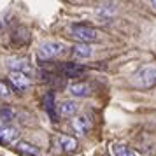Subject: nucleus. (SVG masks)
Masks as SVG:
<instances>
[{
  "mask_svg": "<svg viewBox=\"0 0 156 156\" xmlns=\"http://www.w3.org/2000/svg\"><path fill=\"white\" fill-rule=\"evenodd\" d=\"M133 84L139 88H153L156 84V67L147 65L142 67L140 70H137V74L133 76Z\"/></svg>",
  "mask_w": 156,
  "mask_h": 156,
  "instance_id": "obj_1",
  "label": "nucleus"
},
{
  "mask_svg": "<svg viewBox=\"0 0 156 156\" xmlns=\"http://www.w3.org/2000/svg\"><path fill=\"white\" fill-rule=\"evenodd\" d=\"M70 35L81 44H88V42H95L98 39V32L93 30L91 27H86V25H72Z\"/></svg>",
  "mask_w": 156,
  "mask_h": 156,
  "instance_id": "obj_2",
  "label": "nucleus"
},
{
  "mask_svg": "<svg viewBox=\"0 0 156 156\" xmlns=\"http://www.w3.org/2000/svg\"><path fill=\"white\" fill-rule=\"evenodd\" d=\"M62 53H63V46H62V44L48 41V42L41 44V48L37 51V58H39V60H53V58L60 56Z\"/></svg>",
  "mask_w": 156,
  "mask_h": 156,
  "instance_id": "obj_3",
  "label": "nucleus"
},
{
  "mask_svg": "<svg viewBox=\"0 0 156 156\" xmlns=\"http://www.w3.org/2000/svg\"><path fill=\"white\" fill-rule=\"evenodd\" d=\"M9 81L16 91H25L30 86V77L25 74H18V72H11L9 74Z\"/></svg>",
  "mask_w": 156,
  "mask_h": 156,
  "instance_id": "obj_4",
  "label": "nucleus"
},
{
  "mask_svg": "<svg viewBox=\"0 0 156 156\" xmlns=\"http://www.w3.org/2000/svg\"><path fill=\"white\" fill-rule=\"evenodd\" d=\"M9 67H11V72H18V74H25V76H32V65L28 63V60H23V58H18V60H11L9 62Z\"/></svg>",
  "mask_w": 156,
  "mask_h": 156,
  "instance_id": "obj_5",
  "label": "nucleus"
},
{
  "mask_svg": "<svg viewBox=\"0 0 156 156\" xmlns=\"http://www.w3.org/2000/svg\"><path fill=\"white\" fill-rule=\"evenodd\" d=\"M20 139V130L14 126H2L0 128V142L2 144H14Z\"/></svg>",
  "mask_w": 156,
  "mask_h": 156,
  "instance_id": "obj_6",
  "label": "nucleus"
},
{
  "mask_svg": "<svg viewBox=\"0 0 156 156\" xmlns=\"http://www.w3.org/2000/svg\"><path fill=\"white\" fill-rule=\"evenodd\" d=\"M60 72L63 74L65 77H79L86 72V67L79 63H63L60 67Z\"/></svg>",
  "mask_w": 156,
  "mask_h": 156,
  "instance_id": "obj_7",
  "label": "nucleus"
},
{
  "mask_svg": "<svg viewBox=\"0 0 156 156\" xmlns=\"http://www.w3.org/2000/svg\"><path fill=\"white\" fill-rule=\"evenodd\" d=\"M69 91L74 97L83 98V97H90L91 95V86L88 84V83H74V84L69 86Z\"/></svg>",
  "mask_w": 156,
  "mask_h": 156,
  "instance_id": "obj_8",
  "label": "nucleus"
},
{
  "mask_svg": "<svg viewBox=\"0 0 156 156\" xmlns=\"http://www.w3.org/2000/svg\"><path fill=\"white\" fill-rule=\"evenodd\" d=\"M42 104H44V109L48 111V114H49V118L53 121H58V114H56V107H55V95L53 93H46L42 98Z\"/></svg>",
  "mask_w": 156,
  "mask_h": 156,
  "instance_id": "obj_9",
  "label": "nucleus"
},
{
  "mask_svg": "<svg viewBox=\"0 0 156 156\" xmlns=\"http://www.w3.org/2000/svg\"><path fill=\"white\" fill-rule=\"evenodd\" d=\"M76 112H77V104L72 102V100L62 102V104L58 105V114H60L62 118H72Z\"/></svg>",
  "mask_w": 156,
  "mask_h": 156,
  "instance_id": "obj_10",
  "label": "nucleus"
},
{
  "mask_svg": "<svg viewBox=\"0 0 156 156\" xmlns=\"http://www.w3.org/2000/svg\"><path fill=\"white\" fill-rule=\"evenodd\" d=\"M18 151L23 156H41V149L37 147V146H34V144H30V142L18 144Z\"/></svg>",
  "mask_w": 156,
  "mask_h": 156,
  "instance_id": "obj_11",
  "label": "nucleus"
},
{
  "mask_svg": "<svg viewBox=\"0 0 156 156\" xmlns=\"http://www.w3.org/2000/svg\"><path fill=\"white\" fill-rule=\"evenodd\" d=\"M72 126L79 133H88L90 128H91V123H90V119L86 116H81V118H76V119L72 121Z\"/></svg>",
  "mask_w": 156,
  "mask_h": 156,
  "instance_id": "obj_12",
  "label": "nucleus"
},
{
  "mask_svg": "<svg viewBox=\"0 0 156 156\" xmlns=\"http://www.w3.org/2000/svg\"><path fill=\"white\" fill-rule=\"evenodd\" d=\"M60 146H62V149H63L65 153H74L77 149V140L74 137L63 135V137H60Z\"/></svg>",
  "mask_w": 156,
  "mask_h": 156,
  "instance_id": "obj_13",
  "label": "nucleus"
},
{
  "mask_svg": "<svg viewBox=\"0 0 156 156\" xmlns=\"http://www.w3.org/2000/svg\"><path fill=\"white\" fill-rule=\"evenodd\" d=\"M72 51H74L76 56H81V58H88V56L93 55V49L88 44H76V46L72 48Z\"/></svg>",
  "mask_w": 156,
  "mask_h": 156,
  "instance_id": "obj_14",
  "label": "nucleus"
},
{
  "mask_svg": "<svg viewBox=\"0 0 156 156\" xmlns=\"http://www.w3.org/2000/svg\"><path fill=\"white\" fill-rule=\"evenodd\" d=\"M112 153H114V156H137L132 149L126 147V146H123V144H114Z\"/></svg>",
  "mask_w": 156,
  "mask_h": 156,
  "instance_id": "obj_15",
  "label": "nucleus"
},
{
  "mask_svg": "<svg viewBox=\"0 0 156 156\" xmlns=\"http://www.w3.org/2000/svg\"><path fill=\"white\" fill-rule=\"evenodd\" d=\"M114 12H116V5H114V4H109V5L104 4V5H100V7L97 9V14L102 16L104 20H107L109 16H112Z\"/></svg>",
  "mask_w": 156,
  "mask_h": 156,
  "instance_id": "obj_16",
  "label": "nucleus"
},
{
  "mask_svg": "<svg viewBox=\"0 0 156 156\" xmlns=\"http://www.w3.org/2000/svg\"><path fill=\"white\" fill-rule=\"evenodd\" d=\"M14 118V112L11 109H0V119L2 121H9Z\"/></svg>",
  "mask_w": 156,
  "mask_h": 156,
  "instance_id": "obj_17",
  "label": "nucleus"
},
{
  "mask_svg": "<svg viewBox=\"0 0 156 156\" xmlns=\"http://www.w3.org/2000/svg\"><path fill=\"white\" fill-rule=\"evenodd\" d=\"M9 93H11L9 86L5 84L4 81H0V98H5V97H9Z\"/></svg>",
  "mask_w": 156,
  "mask_h": 156,
  "instance_id": "obj_18",
  "label": "nucleus"
},
{
  "mask_svg": "<svg viewBox=\"0 0 156 156\" xmlns=\"http://www.w3.org/2000/svg\"><path fill=\"white\" fill-rule=\"evenodd\" d=\"M151 5H153V7L156 9V0H154V2H151Z\"/></svg>",
  "mask_w": 156,
  "mask_h": 156,
  "instance_id": "obj_19",
  "label": "nucleus"
}]
</instances>
